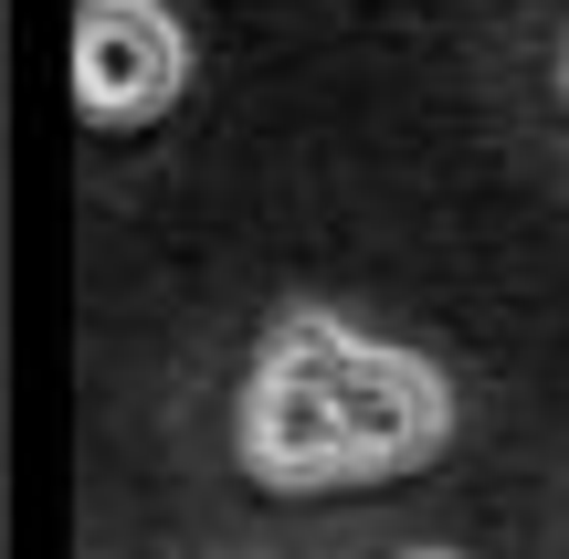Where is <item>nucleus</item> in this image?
<instances>
[{"label": "nucleus", "instance_id": "nucleus-2", "mask_svg": "<svg viewBox=\"0 0 569 559\" xmlns=\"http://www.w3.org/2000/svg\"><path fill=\"white\" fill-rule=\"evenodd\" d=\"M63 63H74L84 127H159L190 96V32L169 0H84Z\"/></svg>", "mask_w": 569, "mask_h": 559}, {"label": "nucleus", "instance_id": "nucleus-3", "mask_svg": "<svg viewBox=\"0 0 569 559\" xmlns=\"http://www.w3.org/2000/svg\"><path fill=\"white\" fill-rule=\"evenodd\" d=\"M401 559H453V549H401Z\"/></svg>", "mask_w": 569, "mask_h": 559}, {"label": "nucleus", "instance_id": "nucleus-1", "mask_svg": "<svg viewBox=\"0 0 569 559\" xmlns=\"http://www.w3.org/2000/svg\"><path fill=\"white\" fill-rule=\"evenodd\" d=\"M453 443V380L422 349H380L348 317L296 307L274 317L243 391V476L274 497H327V486H390L422 476Z\"/></svg>", "mask_w": 569, "mask_h": 559}, {"label": "nucleus", "instance_id": "nucleus-4", "mask_svg": "<svg viewBox=\"0 0 569 559\" xmlns=\"http://www.w3.org/2000/svg\"><path fill=\"white\" fill-rule=\"evenodd\" d=\"M559 84H569V53H559Z\"/></svg>", "mask_w": 569, "mask_h": 559}]
</instances>
